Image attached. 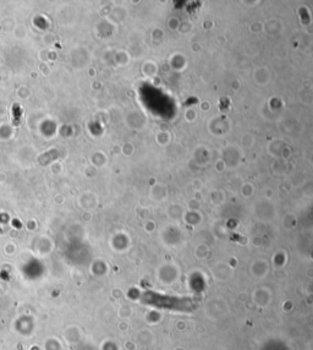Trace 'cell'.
<instances>
[{"mask_svg":"<svg viewBox=\"0 0 313 350\" xmlns=\"http://www.w3.org/2000/svg\"><path fill=\"white\" fill-rule=\"evenodd\" d=\"M142 301L162 309L178 310V311H192L198 308V303L190 298H174L156 293L147 292L142 295Z\"/></svg>","mask_w":313,"mask_h":350,"instance_id":"obj_1","label":"cell"}]
</instances>
